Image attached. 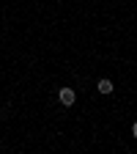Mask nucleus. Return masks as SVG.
<instances>
[{"label": "nucleus", "instance_id": "obj_1", "mask_svg": "<svg viewBox=\"0 0 137 154\" xmlns=\"http://www.w3.org/2000/svg\"><path fill=\"white\" fill-rule=\"evenodd\" d=\"M58 96H61V105H66V107H71L74 99H77V94H74L71 88H61V94H58Z\"/></svg>", "mask_w": 137, "mask_h": 154}, {"label": "nucleus", "instance_id": "obj_2", "mask_svg": "<svg viewBox=\"0 0 137 154\" xmlns=\"http://www.w3.org/2000/svg\"><path fill=\"white\" fill-rule=\"evenodd\" d=\"M96 88H99V91H102L104 96H107V94H112V83H110V80H104V77L99 80V85H96Z\"/></svg>", "mask_w": 137, "mask_h": 154}, {"label": "nucleus", "instance_id": "obj_3", "mask_svg": "<svg viewBox=\"0 0 137 154\" xmlns=\"http://www.w3.org/2000/svg\"><path fill=\"white\" fill-rule=\"evenodd\" d=\"M132 135H134V138H137V121H134V127H132Z\"/></svg>", "mask_w": 137, "mask_h": 154}]
</instances>
